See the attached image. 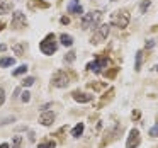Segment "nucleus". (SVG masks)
Returning <instances> with one entry per match:
<instances>
[{"label":"nucleus","instance_id":"nucleus-1","mask_svg":"<svg viewBox=\"0 0 158 148\" xmlns=\"http://www.w3.org/2000/svg\"><path fill=\"white\" fill-rule=\"evenodd\" d=\"M39 49H41V53H43V55H46V56H51L53 53H56V49H58L56 36L55 34H48L41 43H39Z\"/></svg>","mask_w":158,"mask_h":148},{"label":"nucleus","instance_id":"nucleus-2","mask_svg":"<svg viewBox=\"0 0 158 148\" xmlns=\"http://www.w3.org/2000/svg\"><path fill=\"white\" fill-rule=\"evenodd\" d=\"M102 17V12L100 11H92L89 14L82 15V29H90V27H97Z\"/></svg>","mask_w":158,"mask_h":148},{"label":"nucleus","instance_id":"nucleus-3","mask_svg":"<svg viewBox=\"0 0 158 148\" xmlns=\"http://www.w3.org/2000/svg\"><path fill=\"white\" fill-rule=\"evenodd\" d=\"M110 24L116 26V27H119V29L127 27V24H129V14H127L126 11L114 12V14L110 15Z\"/></svg>","mask_w":158,"mask_h":148},{"label":"nucleus","instance_id":"nucleus-4","mask_svg":"<svg viewBox=\"0 0 158 148\" xmlns=\"http://www.w3.org/2000/svg\"><path fill=\"white\" fill-rule=\"evenodd\" d=\"M109 32H110V26L109 24H100L99 27L95 29V32L92 34L90 43H92V44H99V43L106 41L107 36H109Z\"/></svg>","mask_w":158,"mask_h":148},{"label":"nucleus","instance_id":"nucleus-5","mask_svg":"<svg viewBox=\"0 0 158 148\" xmlns=\"http://www.w3.org/2000/svg\"><path fill=\"white\" fill-rule=\"evenodd\" d=\"M68 83H70V77L63 70H60L53 75V85L58 87V89H65V87H68Z\"/></svg>","mask_w":158,"mask_h":148},{"label":"nucleus","instance_id":"nucleus-6","mask_svg":"<svg viewBox=\"0 0 158 148\" xmlns=\"http://www.w3.org/2000/svg\"><path fill=\"white\" fill-rule=\"evenodd\" d=\"M141 143V136H139V131L138 129H131L129 131V136H127L126 141V148H138Z\"/></svg>","mask_w":158,"mask_h":148},{"label":"nucleus","instance_id":"nucleus-7","mask_svg":"<svg viewBox=\"0 0 158 148\" xmlns=\"http://www.w3.org/2000/svg\"><path fill=\"white\" fill-rule=\"evenodd\" d=\"M26 26V15L22 14V12H14V15H12V27L14 29H21Z\"/></svg>","mask_w":158,"mask_h":148},{"label":"nucleus","instance_id":"nucleus-8","mask_svg":"<svg viewBox=\"0 0 158 148\" xmlns=\"http://www.w3.org/2000/svg\"><path fill=\"white\" fill-rule=\"evenodd\" d=\"M66 11H68L70 14L83 15V7L80 5V0H70V4H68V7H66Z\"/></svg>","mask_w":158,"mask_h":148},{"label":"nucleus","instance_id":"nucleus-9","mask_svg":"<svg viewBox=\"0 0 158 148\" xmlns=\"http://www.w3.org/2000/svg\"><path fill=\"white\" fill-rule=\"evenodd\" d=\"M39 123L43 126H51L55 123V112H51V111H43L41 117H39Z\"/></svg>","mask_w":158,"mask_h":148},{"label":"nucleus","instance_id":"nucleus-10","mask_svg":"<svg viewBox=\"0 0 158 148\" xmlns=\"http://www.w3.org/2000/svg\"><path fill=\"white\" fill-rule=\"evenodd\" d=\"M104 66H107V58H99L95 61L89 63L87 70H90V72H100V68H104Z\"/></svg>","mask_w":158,"mask_h":148},{"label":"nucleus","instance_id":"nucleus-11","mask_svg":"<svg viewBox=\"0 0 158 148\" xmlns=\"http://www.w3.org/2000/svg\"><path fill=\"white\" fill-rule=\"evenodd\" d=\"M73 99L77 100V102H90V100L94 99V95H90V94H85V92H73Z\"/></svg>","mask_w":158,"mask_h":148},{"label":"nucleus","instance_id":"nucleus-12","mask_svg":"<svg viewBox=\"0 0 158 148\" xmlns=\"http://www.w3.org/2000/svg\"><path fill=\"white\" fill-rule=\"evenodd\" d=\"M60 43H61L63 46H66V48H70V46L73 44V38L70 34H65V32H63V34H60Z\"/></svg>","mask_w":158,"mask_h":148},{"label":"nucleus","instance_id":"nucleus-13","mask_svg":"<svg viewBox=\"0 0 158 148\" xmlns=\"http://www.w3.org/2000/svg\"><path fill=\"white\" fill-rule=\"evenodd\" d=\"M83 129H85L83 123H78V124H77V126L72 129V136H73V138H80V136H82V133H83Z\"/></svg>","mask_w":158,"mask_h":148},{"label":"nucleus","instance_id":"nucleus-14","mask_svg":"<svg viewBox=\"0 0 158 148\" xmlns=\"http://www.w3.org/2000/svg\"><path fill=\"white\" fill-rule=\"evenodd\" d=\"M12 65H15V58H12V56L0 58V66H2V68H5V66H12Z\"/></svg>","mask_w":158,"mask_h":148},{"label":"nucleus","instance_id":"nucleus-15","mask_svg":"<svg viewBox=\"0 0 158 148\" xmlns=\"http://www.w3.org/2000/svg\"><path fill=\"white\" fill-rule=\"evenodd\" d=\"M10 11H12L10 2H2V4H0V14H9Z\"/></svg>","mask_w":158,"mask_h":148},{"label":"nucleus","instance_id":"nucleus-16","mask_svg":"<svg viewBox=\"0 0 158 148\" xmlns=\"http://www.w3.org/2000/svg\"><path fill=\"white\" fill-rule=\"evenodd\" d=\"M24 48H26V44H24V43H17V44H14V46H12L14 53H15V55H19V56H22V53H24Z\"/></svg>","mask_w":158,"mask_h":148},{"label":"nucleus","instance_id":"nucleus-17","mask_svg":"<svg viewBox=\"0 0 158 148\" xmlns=\"http://www.w3.org/2000/svg\"><path fill=\"white\" fill-rule=\"evenodd\" d=\"M141 60H143V51H138L136 53V65H134V70H136V72L141 70Z\"/></svg>","mask_w":158,"mask_h":148},{"label":"nucleus","instance_id":"nucleus-18","mask_svg":"<svg viewBox=\"0 0 158 148\" xmlns=\"http://www.w3.org/2000/svg\"><path fill=\"white\" fill-rule=\"evenodd\" d=\"M26 72H27V65H21L19 68H15L14 72H12V75L19 77V75H22V73H26Z\"/></svg>","mask_w":158,"mask_h":148},{"label":"nucleus","instance_id":"nucleus-19","mask_svg":"<svg viewBox=\"0 0 158 148\" xmlns=\"http://www.w3.org/2000/svg\"><path fill=\"white\" fill-rule=\"evenodd\" d=\"M22 143V136H19V134H15L14 140H12V148H19Z\"/></svg>","mask_w":158,"mask_h":148},{"label":"nucleus","instance_id":"nucleus-20","mask_svg":"<svg viewBox=\"0 0 158 148\" xmlns=\"http://www.w3.org/2000/svg\"><path fill=\"white\" fill-rule=\"evenodd\" d=\"M75 55H77L75 51H70L68 55L65 56V63H68V65H70V63H73V61H75V58H77Z\"/></svg>","mask_w":158,"mask_h":148},{"label":"nucleus","instance_id":"nucleus-21","mask_svg":"<svg viewBox=\"0 0 158 148\" xmlns=\"http://www.w3.org/2000/svg\"><path fill=\"white\" fill-rule=\"evenodd\" d=\"M34 82H36V78H34V77H27V78H24V80H22V87H31Z\"/></svg>","mask_w":158,"mask_h":148},{"label":"nucleus","instance_id":"nucleus-22","mask_svg":"<svg viewBox=\"0 0 158 148\" xmlns=\"http://www.w3.org/2000/svg\"><path fill=\"white\" fill-rule=\"evenodd\" d=\"M150 5H151L150 0H143V2H141V14H144V12L148 11V7H150Z\"/></svg>","mask_w":158,"mask_h":148},{"label":"nucleus","instance_id":"nucleus-23","mask_svg":"<svg viewBox=\"0 0 158 148\" xmlns=\"http://www.w3.org/2000/svg\"><path fill=\"white\" fill-rule=\"evenodd\" d=\"M55 141H44V143H39L38 148H55Z\"/></svg>","mask_w":158,"mask_h":148},{"label":"nucleus","instance_id":"nucleus-24","mask_svg":"<svg viewBox=\"0 0 158 148\" xmlns=\"http://www.w3.org/2000/svg\"><path fill=\"white\" fill-rule=\"evenodd\" d=\"M21 100L22 102H29V100H31V94H29L27 90H24V92L21 94Z\"/></svg>","mask_w":158,"mask_h":148},{"label":"nucleus","instance_id":"nucleus-25","mask_svg":"<svg viewBox=\"0 0 158 148\" xmlns=\"http://www.w3.org/2000/svg\"><path fill=\"white\" fill-rule=\"evenodd\" d=\"M150 136H153V138L158 136V124H155V126L150 129Z\"/></svg>","mask_w":158,"mask_h":148},{"label":"nucleus","instance_id":"nucleus-26","mask_svg":"<svg viewBox=\"0 0 158 148\" xmlns=\"http://www.w3.org/2000/svg\"><path fill=\"white\" fill-rule=\"evenodd\" d=\"M5 102V92H4V89H0V106Z\"/></svg>","mask_w":158,"mask_h":148},{"label":"nucleus","instance_id":"nucleus-27","mask_svg":"<svg viewBox=\"0 0 158 148\" xmlns=\"http://www.w3.org/2000/svg\"><path fill=\"white\" fill-rule=\"evenodd\" d=\"M153 46H155V41H151V39L146 41V48H153Z\"/></svg>","mask_w":158,"mask_h":148},{"label":"nucleus","instance_id":"nucleus-28","mask_svg":"<svg viewBox=\"0 0 158 148\" xmlns=\"http://www.w3.org/2000/svg\"><path fill=\"white\" fill-rule=\"evenodd\" d=\"M61 24H70V19L68 17H61Z\"/></svg>","mask_w":158,"mask_h":148},{"label":"nucleus","instance_id":"nucleus-29","mask_svg":"<svg viewBox=\"0 0 158 148\" xmlns=\"http://www.w3.org/2000/svg\"><path fill=\"white\" fill-rule=\"evenodd\" d=\"M5 49H7V46H5V44H0V51H5Z\"/></svg>","mask_w":158,"mask_h":148},{"label":"nucleus","instance_id":"nucleus-30","mask_svg":"<svg viewBox=\"0 0 158 148\" xmlns=\"http://www.w3.org/2000/svg\"><path fill=\"white\" fill-rule=\"evenodd\" d=\"M0 148H9V145L7 143H2V145H0Z\"/></svg>","mask_w":158,"mask_h":148},{"label":"nucleus","instance_id":"nucleus-31","mask_svg":"<svg viewBox=\"0 0 158 148\" xmlns=\"http://www.w3.org/2000/svg\"><path fill=\"white\" fill-rule=\"evenodd\" d=\"M4 26H5L4 22H0V31H2V29H4Z\"/></svg>","mask_w":158,"mask_h":148},{"label":"nucleus","instance_id":"nucleus-32","mask_svg":"<svg viewBox=\"0 0 158 148\" xmlns=\"http://www.w3.org/2000/svg\"><path fill=\"white\" fill-rule=\"evenodd\" d=\"M155 70H156V72H158V65H156V66H155Z\"/></svg>","mask_w":158,"mask_h":148}]
</instances>
